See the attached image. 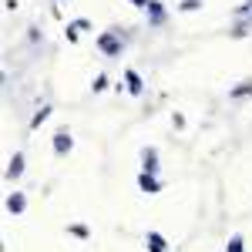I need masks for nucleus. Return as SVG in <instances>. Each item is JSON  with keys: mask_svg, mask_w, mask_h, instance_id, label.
<instances>
[{"mask_svg": "<svg viewBox=\"0 0 252 252\" xmlns=\"http://www.w3.org/2000/svg\"><path fill=\"white\" fill-rule=\"evenodd\" d=\"M94 44L108 54V58H121V37H118V31H101Z\"/></svg>", "mask_w": 252, "mask_h": 252, "instance_id": "nucleus-1", "label": "nucleus"}, {"mask_svg": "<svg viewBox=\"0 0 252 252\" xmlns=\"http://www.w3.org/2000/svg\"><path fill=\"white\" fill-rule=\"evenodd\" d=\"M51 145H54V155H67V152L74 148V138H71V131H67V128H58Z\"/></svg>", "mask_w": 252, "mask_h": 252, "instance_id": "nucleus-2", "label": "nucleus"}, {"mask_svg": "<svg viewBox=\"0 0 252 252\" xmlns=\"http://www.w3.org/2000/svg\"><path fill=\"white\" fill-rule=\"evenodd\" d=\"M125 88H128V94H145V81H141V74H138L135 67H125Z\"/></svg>", "mask_w": 252, "mask_h": 252, "instance_id": "nucleus-3", "label": "nucleus"}, {"mask_svg": "<svg viewBox=\"0 0 252 252\" xmlns=\"http://www.w3.org/2000/svg\"><path fill=\"white\" fill-rule=\"evenodd\" d=\"M141 172H148V175L158 172V148L155 145H145L141 148Z\"/></svg>", "mask_w": 252, "mask_h": 252, "instance_id": "nucleus-4", "label": "nucleus"}, {"mask_svg": "<svg viewBox=\"0 0 252 252\" xmlns=\"http://www.w3.org/2000/svg\"><path fill=\"white\" fill-rule=\"evenodd\" d=\"M138 189H141V192H148V195H158V192H161V182H158L155 175L141 172V175H138Z\"/></svg>", "mask_w": 252, "mask_h": 252, "instance_id": "nucleus-5", "label": "nucleus"}, {"mask_svg": "<svg viewBox=\"0 0 252 252\" xmlns=\"http://www.w3.org/2000/svg\"><path fill=\"white\" fill-rule=\"evenodd\" d=\"M148 24H152V27H161V24H165V3H161V0H152V3H148Z\"/></svg>", "mask_w": 252, "mask_h": 252, "instance_id": "nucleus-6", "label": "nucleus"}, {"mask_svg": "<svg viewBox=\"0 0 252 252\" xmlns=\"http://www.w3.org/2000/svg\"><path fill=\"white\" fill-rule=\"evenodd\" d=\"M145 246H148V252H168V242H165V235L155 232V229L145 235Z\"/></svg>", "mask_w": 252, "mask_h": 252, "instance_id": "nucleus-7", "label": "nucleus"}, {"mask_svg": "<svg viewBox=\"0 0 252 252\" xmlns=\"http://www.w3.org/2000/svg\"><path fill=\"white\" fill-rule=\"evenodd\" d=\"M20 175H24V152H14L10 165H7V178H10V182H17Z\"/></svg>", "mask_w": 252, "mask_h": 252, "instance_id": "nucleus-8", "label": "nucleus"}, {"mask_svg": "<svg viewBox=\"0 0 252 252\" xmlns=\"http://www.w3.org/2000/svg\"><path fill=\"white\" fill-rule=\"evenodd\" d=\"M24 209H27V198H24V192H14L10 198H7V212H10V215H24Z\"/></svg>", "mask_w": 252, "mask_h": 252, "instance_id": "nucleus-9", "label": "nucleus"}, {"mask_svg": "<svg viewBox=\"0 0 252 252\" xmlns=\"http://www.w3.org/2000/svg\"><path fill=\"white\" fill-rule=\"evenodd\" d=\"M47 118H51V104H40L37 111H34V118H31V131H37L40 125L47 121Z\"/></svg>", "mask_w": 252, "mask_h": 252, "instance_id": "nucleus-10", "label": "nucleus"}, {"mask_svg": "<svg viewBox=\"0 0 252 252\" xmlns=\"http://www.w3.org/2000/svg\"><path fill=\"white\" fill-rule=\"evenodd\" d=\"M252 91V81H242V84H235L232 91H229V97H246Z\"/></svg>", "mask_w": 252, "mask_h": 252, "instance_id": "nucleus-11", "label": "nucleus"}, {"mask_svg": "<svg viewBox=\"0 0 252 252\" xmlns=\"http://www.w3.org/2000/svg\"><path fill=\"white\" fill-rule=\"evenodd\" d=\"M225 252H242V235H239V232L229 235V246H225Z\"/></svg>", "mask_w": 252, "mask_h": 252, "instance_id": "nucleus-12", "label": "nucleus"}, {"mask_svg": "<svg viewBox=\"0 0 252 252\" xmlns=\"http://www.w3.org/2000/svg\"><path fill=\"white\" fill-rule=\"evenodd\" d=\"M67 232H71V235H78V239H91L88 225H67Z\"/></svg>", "mask_w": 252, "mask_h": 252, "instance_id": "nucleus-13", "label": "nucleus"}, {"mask_svg": "<svg viewBox=\"0 0 252 252\" xmlns=\"http://www.w3.org/2000/svg\"><path fill=\"white\" fill-rule=\"evenodd\" d=\"M178 10H185V14H189V10H202V0H182Z\"/></svg>", "mask_w": 252, "mask_h": 252, "instance_id": "nucleus-14", "label": "nucleus"}, {"mask_svg": "<svg viewBox=\"0 0 252 252\" xmlns=\"http://www.w3.org/2000/svg\"><path fill=\"white\" fill-rule=\"evenodd\" d=\"M71 24H74L78 34H81V31H91V20H88V17H78V20H71Z\"/></svg>", "mask_w": 252, "mask_h": 252, "instance_id": "nucleus-15", "label": "nucleus"}, {"mask_svg": "<svg viewBox=\"0 0 252 252\" xmlns=\"http://www.w3.org/2000/svg\"><path fill=\"white\" fill-rule=\"evenodd\" d=\"M91 88H94V94H97V91H104V88H108V78H104V74H97Z\"/></svg>", "mask_w": 252, "mask_h": 252, "instance_id": "nucleus-16", "label": "nucleus"}, {"mask_svg": "<svg viewBox=\"0 0 252 252\" xmlns=\"http://www.w3.org/2000/svg\"><path fill=\"white\" fill-rule=\"evenodd\" d=\"M64 34H67V40H71V44L78 40V31H74V24H67V27H64Z\"/></svg>", "mask_w": 252, "mask_h": 252, "instance_id": "nucleus-17", "label": "nucleus"}, {"mask_svg": "<svg viewBox=\"0 0 252 252\" xmlns=\"http://www.w3.org/2000/svg\"><path fill=\"white\" fill-rule=\"evenodd\" d=\"M131 3H135V7H141V10H148V3H152V0H131Z\"/></svg>", "mask_w": 252, "mask_h": 252, "instance_id": "nucleus-18", "label": "nucleus"}, {"mask_svg": "<svg viewBox=\"0 0 252 252\" xmlns=\"http://www.w3.org/2000/svg\"><path fill=\"white\" fill-rule=\"evenodd\" d=\"M51 3H58V0H51Z\"/></svg>", "mask_w": 252, "mask_h": 252, "instance_id": "nucleus-19", "label": "nucleus"}]
</instances>
